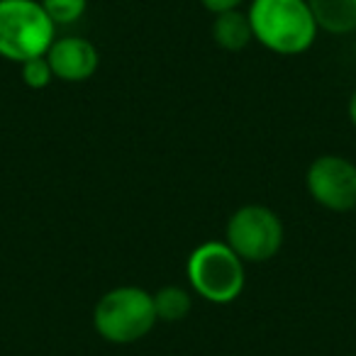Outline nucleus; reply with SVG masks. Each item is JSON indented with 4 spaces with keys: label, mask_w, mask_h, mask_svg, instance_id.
<instances>
[{
    "label": "nucleus",
    "mask_w": 356,
    "mask_h": 356,
    "mask_svg": "<svg viewBox=\"0 0 356 356\" xmlns=\"http://www.w3.org/2000/svg\"><path fill=\"white\" fill-rule=\"evenodd\" d=\"M351 356H356V354H351Z\"/></svg>",
    "instance_id": "15"
},
{
    "label": "nucleus",
    "mask_w": 356,
    "mask_h": 356,
    "mask_svg": "<svg viewBox=\"0 0 356 356\" xmlns=\"http://www.w3.org/2000/svg\"><path fill=\"white\" fill-rule=\"evenodd\" d=\"M40 3L56 27L74 25L88 10V0H40Z\"/></svg>",
    "instance_id": "11"
},
{
    "label": "nucleus",
    "mask_w": 356,
    "mask_h": 356,
    "mask_svg": "<svg viewBox=\"0 0 356 356\" xmlns=\"http://www.w3.org/2000/svg\"><path fill=\"white\" fill-rule=\"evenodd\" d=\"M56 40V25L40 0H0V59L22 64L44 56Z\"/></svg>",
    "instance_id": "4"
},
{
    "label": "nucleus",
    "mask_w": 356,
    "mask_h": 356,
    "mask_svg": "<svg viewBox=\"0 0 356 356\" xmlns=\"http://www.w3.org/2000/svg\"><path fill=\"white\" fill-rule=\"evenodd\" d=\"M191 291L205 302L229 305L244 293L247 286V268L227 242L210 239L191 252L186 261Z\"/></svg>",
    "instance_id": "3"
},
{
    "label": "nucleus",
    "mask_w": 356,
    "mask_h": 356,
    "mask_svg": "<svg viewBox=\"0 0 356 356\" xmlns=\"http://www.w3.org/2000/svg\"><path fill=\"white\" fill-rule=\"evenodd\" d=\"M210 32H213V42L225 51H244L254 42L249 15L242 10H229L215 15Z\"/></svg>",
    "instance_id": "9"
},
{
    "label": "nucleus",
    "mask_w": 356,
    "mask_h": 356,
    "mask_svg": "<svg viewBox=\"0 0 356 356\" xmlns=\"http://www.w3.org/2000/svg\"><path fill=\"white\" fill-rule=\"evenodd\" d=\"M315 22L327 35L344 37L356 32V0H307Z\"/></svg>",
    "instance_id": "8"
},
{
    "label": "nucleus",
    "mask_w": 356,
    "mask_h": 356,
    "mask_svg": "<svg viewBox=\"0 0 356 356\" xmlns=\"http://www.w3.org/2000/svg\"><path fill=\"white\" fill-rule=\"evenodd\" d=\"M20 79L27 88L44 90V88H49L56 76H54V71H51L47 56H35V59H27L20 64Z\"/></svg>",
    "instance_id": "12"
},
{
    "label": "nucleus",
    "mask_w": 356,
    "mask_h": 356,
    "mask_svg": "<svg viewBox=\"0 0 356 356\" xmlns=\"http://www.w3.org/2000/svg\"><path fill=\"white\" fill-rule=\"evenodd\" d=\"M247 15L254 42L278 56H300L317 42L320 27L307 0H252Z\"/></svg>",
    "instance_id": "1"
},
{
    "label": "nucleus",
    "mask_w": 356,
    "mask_h": 356,
    "mask_svg": "<svg viewBox=\"0 0 356 356\" xmlns=\"http://www.w3.org/2000/svg\"><path fill=\"white\" fill-rule=\"evenodd\" d=\"M305 188L330 213L356 210V163L339 154H322L307 166Z\"/></svg>",
    "instance_id": "6"
},
{
    "label": "nucleus",
    "mask_w": 356,
    "mask_h": 356,
    "mask_svg": "<svg viewBox=\"0 0 356 356\" xmlns=\"http://www.w3.org/2000/svg\"><path fill=\"white\" fill-rule=\"evenodd\" d=\"M154 296L139 286H118L98 298L93 307V330L110 344H134L156 325Z\"/></svg>",
    "instance_id": "2"
},
{
    "label": "nucleus",
    "mask_w": 356,
    "mask_h": 356,
    "mask_svg": "<svg viewBox=\"0 0 356 356\" xmlns=\"http://www.w3.org/2000/svg\"><path fill=\"white\" fill-rule=\"evenodd\" d=\"M203 8L213 15H220V13H229V10H239L244 0H200Z\"/></svg>",
    "instance_id": "13"
},
{
    "label": "nucleus",
    "mask_w": 356,
    "mask_h": 356,
    "mask_svg": "<svg viewBox=\"0 0 356 356\" xmlns=\"http://www.w3.org/2000/svg\"><path fill=\"white\" fill-rule=\"evenodd\" d=\"M44 56L54 76L64 83H83L93 79L100 66L98 49L86 37H56Z\"/></svg>",
    "instance_id": "7"
},
{
    "label": "nucleus",
    "mask_w": 356,
    "mask_h": 356,
    "mask_svg": "<svg viewBox=\"0 0 356 356\" xmlns=\"http://www.w3.org/2000/svg\"><path fill=\"white\" fill-rule=\"evenodd\" d=\"M286 227L276 210L268 205L249 203L237 208L227 220L225 242L244 264H266L281 252Z\"/></svg>",
    "instance_id": "5"
},
{
    "label": "nucleus",
    "mask_w": 356,
    "mask_h": 356,
    "mask_svg": "<svg viewBox=\"0 0 356 356\" xmlns=\"http://www.w3.org/2000/svg\"><path fill=\"white\" fill-rule=\"evenodd\" d=\"M346 118H349L351 127L356 129V90L349 95V103H346Z\"/></svg>",
    "instance_id": "14"
},
{
    "label": "nucleus",
    "mask_w": 356,
    "mask_h": 356,
    "mask_svg": "<svg viewBox=\"0 0 356 356\" xmlns=\"http://www.w3.org/2000/svg\"><path fill=\"white\" fill-rule=\"evenodd\" d=\"M152 296L159 322H181L193 310V291L184 286H163Z\"/></svg>",
    "instance_id": "10"
}]
</instances>
